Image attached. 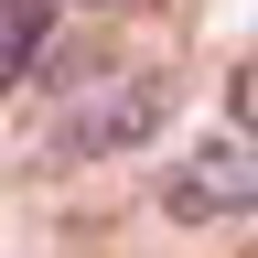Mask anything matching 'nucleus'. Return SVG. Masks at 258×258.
Segmentation results:
<instances>
[{
    "label": "nucleus",
    "mask_w": 258,
    "mask_h": 258,
    "mask_svg": "<svg viewBox=\"0 0 258 258\" xmlns=\"http://www.w3.org/2000/svg\"><path fill=\"white\" fill-rule=\"evenodd\" d=\"M161 118H172V76H108V86L64 97V108L43 118V140H54L64 161H97V151H129V140H151Z\"/></svg>",
    "instance_id": "nucleus-1"
},
{
    "label": "nucleus",
    "mask_w": 258,
    "mask_h": 258,
    "mask_svg": "<svg viewBox=\"0 0 258 258\" xmlns=\"http://www.w3.org/2000/svg\"><path fill=\"white\" fill-rule=\"evenodd\" d=\"M161 205H172L183 226H226V215H258V140L237 129V140H205L172 161V183H161Z\"/></svg>",
    "instance_id": "nucleus-2"
},
{
    "label": "nucleus",
    "mask_w": 258,
    "mask_h": 258,
    "mask_svg": "<svg viewBox=\"0 0 258 258\" xmlns=\"http://www.w3.org/2000/svg\"><path fill=\"white\" fill-rule=\"evenodd\" d=\"M54 54V0H0V97Z\"/></svg>",
    "instance_id": "nucleus-3"
},
{
    "label": "nucleus",
    "mask_w": 258,
    "mask_h": 258,
    "mask_svg": "<svg viewBox=\"0 0 258 258\" xmlns=\"http://www.w3.org/2000/svg\"><path fill=\"white\" fill-rule=\"evenodd\" d=\"M226 108H237V129L258 140V64H237V76H226Z\"/></svg>",
    "instance_id": "nucleus-4"
},
{
    "label": "nucleus",
    "mask_w": 258,
    "mask_h": 258,
    "mask_svg": "<svg viewBox=\"0 0 258 258\" xmlns=\"http://www.w3.org/2000/svg\"><path fill=\"white\" fill-rule=\"evenodd\" d=\"M86 11H97V0H86Z\"/></svg>",
    "instance_id": "nucleus-5"
}]
</instances>
